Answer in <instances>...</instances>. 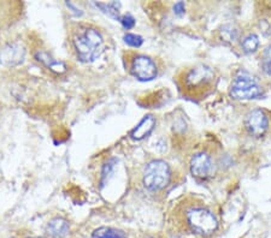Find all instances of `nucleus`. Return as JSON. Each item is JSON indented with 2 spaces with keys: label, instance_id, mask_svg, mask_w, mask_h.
Instances as JSON below:
<instances>
[{
  "label": "nucleus",
  "instance_id": "f257e3e1",
  "mask_svg": "<svg viewBox=\"0 0 271 238\" xmlns=\"http://www.w3.org/2000/svg\"><path fill=\"white\" fill-rule=\"evenodd\" d=\"M72 45L78 59L83 63H92L98 59L104 51V38L93 27L78 29L72 38Z\"/></svg>",
  "mask_w": 271,
  "mask_h": 238
},
{
  "label": "nucleus",
  "instance_id": "f03ea898",
  "mask_svg": "<svg viewBox=\"0 0 271 238\" xmlns=\"http://www.w3.org/2000/svg\"><path fill=\"white\" fill-rule=\"evenodd\" d=\"M171 181V169L164 160L157 159L146 165L142 175V184L150 191H159Z\"/></svg>",
  "mask_w": 271,
  "mask_h": 238
},
{
  "label": "nucleus",
  "instance_id": "7ed1b4c3",
  "mask_svg": "<svg viewBox=\"0 0 271 238\" xmlns=\"http://www.w3.org/2000/svg\"><path fill=\"white\" fill-rule=\"evenodd\" d=\"M186 218L192 230L202 236H211L218 228V220L214 213L203 207L188 209Z\"/></svg>",
  "mask_w": 271,
  "mask_h": 238
},
{
  "label": "nucleus",
  "instance_id": "20e7f679",
  "mask_svg": "<svg viewBox=\"0 0 271 238\" xmlns=\"http://www.w3.org/2000/svg\"><path fill=\"white\" fill-rule=\"evenodd\" d=\"M230 96L235 100H252L263 95L258 79L246 71H240L231 85Z\"/></svg>",
  "mask_w": 271,
  "mask_h": 238
},
{
  "label": "nucleus",
  "instance_id": "39448f33",
  "mask_svg": "<svg viewBox=\"0 0 271 238\" xmlns=\"http://www.w3.org/2000/svg\"><path fill=\"white\" fill-rule=\"evenodd\" d=\"M215 81V72L208 65H198L191 69L185 76V88L192 93L203 91L211 87Z\"/></svg>",
  "mask_w": 271,
  "mask_h": 238
},
{
  "label": "nucleus",
  "instance_id": "423d86ee",
  "mask_svg": "<svg viewBox=\"0 0 271 238\" xmlns=\"http://www.w3.org/2000/svg\"><path fill=\"white\" fill-rule=\"evenodd\" d=\"M130 72L139 81L147 82L157 77L158 68L156 62L152 58L142 56V54H136L133 57L132 63H130Z\"/></svg>",
  "mask_w": 271,
  "mask_h": 238
},
{
  "label": "nucleus",
  "instance_id": "0eeeda50",
  "mask_svg": "<svg viewBox=\"0 0 271 238\" xmlns=\"http://www.w3.org/2000/svg\"><path fill=\"white\" fill-rule=\"evenodd\" d=\"M191 173L196 178L208 179L214 173V163L212 159L205 152H199L192 157L190 163Z\"/></svg>",
  "mask_w": 271,
  "mask_h": 238
},
{
  "label": "nucleus",
  "instance_id": "6e6552de",
  "mask_svg": "<svg viewBox=\"0 0 271 238\" xmlns=\"http://www.w3.org/2000/svg\"><path fill=\"white\" fill-rule=\"evenodd\" d=\"M245 127L252 136L261 137L265 135L269 129V119H267L265 112L261 109H252L246 115Z\"/></svg>",
  "mask_w": 271,
  "mask_h": 238
},
{
  "label": "nucleus",
  "instance_id": "1a4fd4ad",
  "mask_svg": "<svg viewBox=\"0 0 271 238\" xmlns=\"http://www.w3.org/2000/svg\"><path fill=\"white\" fill-rule=\"evenodd\" d=\"M26 58V50L18 42L8 44L0 51V63L8 66H16L24 62Z\"/></svg>",
  "mask_w": 271,
  "mask_h": 238
},
{
  "label": "nucleus",
  "instance_id": "9d476101",
  "mask_svg": "<svg viewBox=\"0 0 271 238\" xmlns=\"http://www.w3.org/2000/svg\"><path fill=\"white\" fill-rule=\"evenodd\" d=\"M156 124L157 121L153 115H145V117L140 121V123L132 130L130 137H132L133 140H135V141H141V140H144L151 135Z\"/></svg>",
  "mask_w": 271,
  "mask_h": 238
},
{
  "label": "nucleus",
  "instance_id": "9b49d317",
  "mask_svg": "<svg viewBox=\"0 0 271 238\" xmlns=\"http://www.w3.org/2000/svg\"><path fill=\"white\" fill-rule=\"evenodd\" d=\"M69 221L62 216H56V218L51 219L47 224V232L53 238H65L69 234Z\"/></svg>",
  "mask_w": 271,
  "mask_h": 238
},
{
  "label": "nucleus",
  "instance_id": "f8f14e48",
  "mask_svg": "<svg viewBox=\"0 0 271 238\" xmlns=\"http://www.w3.org/2000/svg\"><path fill=\"white\" fill-rule=\"evenodd\" d=\"M35 59L38 60V62H40L42 65L46 66L48 70H51L52 72H56V74H63V72L66 71L65 63L62 62V60L54 59L53 57H51L46 52H36Z\"/></svg>",
  "mask_w": 271,
  "mask_h": 238
},
{
  "label": "nucleus",
  "instance_id": "ddd939ff",
  "mask_svg": "<svg viewBox=\"0 0 271 238\" xmlns=\"http://www.w3.org/2000/svg\"><path fill=\"white\" fill-rule=\"evenodd\" d=\"M93 238H127V234L122 230L114 227L102 226L93 231Z\"/></svg>",
  "mask_w": 271,
  "mask_h": 238
},
{
  "label": "nucleus",
  "instance_id": "4468645a",
  "mask_svg": "<svg viewBox=\"0 0 271 238\" xmlns=\"http://www.w3.org/2000/svg\"><path fill=\"white\" fill-rule=\"evenodd\" d=\"M219 38L227 44H233L239 39V29L235 26H231V24H225L219 30Z\"/></svg>",
  "mask_w": 271,
  "mask_h": 238
},
{
  "label": "nucleus",
  "instance_id": "2eb2a0df",
  "mask_svg": "<svg viewBox=\"0 0 271 238\" xmlns=\"http://www.w3.org/2000/svg\"><path fill=\"white\" fill-rule=\"evenodd\" d=\"M97 8H99L100 10L104 12L105 15H108L109 17L114 18L116 21H120V8L121 4L117 2L109 3V4H104V3H97Z\"/></svg>",
  "mask_w": 271,
  "mask_h": 238
},
{
  "label": "nucleus",
  "instance_id": "dca6fc26",
  "mask_svg": "<svg viewBox=\"0 0 271 238\" xmlns=\"http://www.w3.org/2000/svg\"><path fill=\"white\" fill-rule=\"evenodd\" d=\"M241 46L245 53H253L259 47V38L255 34H249L242 40Z\"/></svg>",
  "mask_w": 271,
  "mask_h": 238
},
{
  "label": "nucleus",
  "instance_id": "f3484780",
  "mask_svg": "<svg viewBox=\"0 0 271 238\" xmlns=\"http://www.w3.org/2000/svg\"><path fill=\"white\" fill-rule=\"evenodd\" d=\"M123 40L128 46H130V47H134V48L141 47L142 44H144V39H142V36H140L138 34H133V33H127V34H124Z\"/></svg>",
  "mask_w": 271,
  "mask_h": 238
},
{
  "label": "nucleus",
  "instance_id": "a211bd4d",
  "mask_svg": "<svg viewBox=\"0 0 271 238\" xmlns=\"http://www.w3.org/2000/svg\"><path fill=\"white\" fill-rule=\"evenodd\" d=\"M115 164H116V159H110L108 160L104 166H103V171H102V187H104L105 183L109 181V178L111 177L112 172H114L115 169Z\"/></svg>",
  "mask_w": 271,
  "mask_h": 238
},
{
  "label": "nucleus",
  "instance_id": "6ab92c4d",
  "mask_svg": "<svg viewBox=\"0 0 271 238\" xmlns=\"http://www.w3.org/2000/svg\"><path fill=\"white\" fill-rule=\"evenodd\" d=\"M261 66H263V70L265 71V74L267 75L271 74V45L267 46L263 52V57H261Z\"/></svg>",
  "mask_w": 271,
  "mask_h": 238
},
{
  "label": "nucleus",
  "instance_id": "aec40b11",
  "mask_svg": "<svg viewBox=\"0 0 271 238\" xmlns=\"http://www.w3.org/2000/svg\"><path fill=\"white\" fill-rule=\"evenodd\" d=\"M120 22H121V24L123 26V28L126 30L133 29L134 27H135V24H136L135 18H134L130 14H126V15H123V16H121Z\"/></svg>",
  "mask_w": 271,
  "mask_h": 238
},
{
  "label": "nucleus",
  "instance_id": "412c9836",
  "mask_svg": "<svg viewBox=\"0 0 271 238\" xmlns=\"http://www.w3.org/2000/svg\"><path fill=\"white\" fill-rule=\"evenodd\" d=\"M185 10H186V5L184 2H178L173 5V12H175L176 15H178V16L179 15L185 14Z\"/></svg>",
  "mask_w": 271,
  "mask_h": 238
},
{
  "label": "nucleus",
  "instance_id": "4be33fe9",
  "mask_svg": "<svg viewBox=\"0 0 271 238\" xmlns=\"http://www.w3.org/2000/svg\"><path fill=\"white\" fill-rule=\"evenodd\" d=\"M65 4H66V6H68V8L71 9L72 12L75 14V16H82V14H83V12H82L80 9L76 8L74 4H71V3H69V2H65Z\"/></svg>",
  "mask_w": 271,
  "mask_h": 238
}]
</instances>
